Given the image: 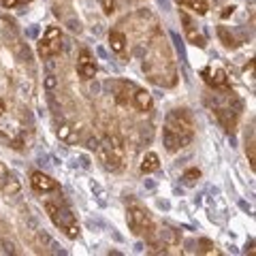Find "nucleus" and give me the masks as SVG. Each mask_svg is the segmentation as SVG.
<instances>
[{
  "instance_id": "f257e3e1",
  "label": "nucleus",
  "mask_w": 256,
  "mask_h": 256,
  "mask_svg": "<svg viewBox=\"0 0 256 256\" xmlns=\"http://www.w3.org/2000/svg\"><path fill=\"white\" fill-rule=\"evenodd\" d=\"M192 137H194V126H192V116L186 109H175L166 116L162 141L164 148L169 152H178L182 148L190 146Z\"/></svg>"
},
{
  "instance_id": "f03ea898",
  "label": "nucleus",
  "mask_w": 256,
  "mask_h": 256,
  "mask_svg": "<svg viewBox=\"0 0 256 256\" xmlns=\"http://www.w3.org/2000/svg\"><path fill=\"white\" fill-rule=\"evenodd\" d=\"M45 210L50 214L52 222L58 226L60 230H64V235L70 237V239H77L79 237V224L75 214L70 212V207L62 201V198H47L45 201Z\"/></svg>"
},
{
  "instance_id": "7ed1b4c3",
  "label": "nucleus",
  "mask_w": 256,
  "mask_h": 256,
  "mask_svg": "<svg viewBox=\"0 0 256 256\" xmlns=\"http://www.w3.org/2000/svg\"><path fill=\"white\" fill-rule=\"evenodd\" d=\"M100 162L111 171H122L124 169V143L116 134H107L100 143H96Z\"/></svg>"
},
{
  "instance_id": "20e7f679",
  "label": "nucleus",
  "mask_w": 256,
  "mask_h": 256,
  "mask_svg": "<svg viewBox=\"0 0 256 256\" xmlns=\"http://www.w3.org/2000/svg\"><path fill=\"white\" fill-rule=\"evenodd\" d=\"M128 226H130V230L134 235H143V237H152L154 235V220H152V216L148 210H143L141 205L132 203L130 207H128Z\"/></svg>"
},
{
  "instance_id": "39448f33",
  "label": "nucleus",
  "mask_w": 256,
  "mask_h": 256,
  "mask_svg": "<svg viewBox=\"0 0 256 256\" xmlns=\"http://www.w3.org/2000/svg\"><path fill=\"white\" fill-rule=\"evenodd\" d=\"M60 50H62V32H60V28L50 26L45 30L43 38L38 41V56H41V58H52V56H56Z\"/></svg>"
},
{
  "instance_id": "423d86ee",
  "label": "nucleus",
  "mask_w": 256,
  "mask_h": 256,
  "mask_svg": "<svg viewBox=\"0 0 256 256\" xmlns=\"http://www.w3.org/2000/svg\"><path fill=\"white\" fill-rule=\"evenodd\" d=\"M201 75L205 79V84L210 88H214V90H226V88H228L226 70L220 68V66H207Z\"/></svg>"
},
{
  "instance_id": "0eeeda50",
  "label": "nucleus",
  "mask_w": 256,
  "mask_h": 256,
  "mask_svg": "<svg viewBox=\"0 0 256 256\" xmlns=\"http://www.w3.org/2000/svg\"><path fill=\"white\" fill-rule=\"evenodd\" d=\"M30 184H32V188H34L36 192H43V194L60 190V184L56 182V180H52L50 175L41 173V171H34V173L30 175Z\"/></svg>"
},
{
  "instance_id": "6e6552de",
  "label": "nucleus",
  "mask_w": 256,
  "mask_h": 256,
  "mask_svg": "<svg viewBox=\"0 0 256 256\" xmlns=\"http://www.w3.org/2000/svg\"><path fill=\"white\" fill-rule=\"evenodd\" d=\"M96 70H98V66H96V62L90 56V52L82 50V52H79V60H77V73H79V77L92 79L96 75Z\"/></svg>"
},
{
  "instance_id": "1a4fd4ad",
  "label": "nucleus",
  "mask_w": 256,
  "mask_h": 256,
  "mask_svg": "<svg viewBox=\"0 0 256 256\" xmlns=\"http://www.w3.org/2000/svg\"><path fill=\"white\" fill-rule=\"evenodd\" d=\"M132 107H137L139 111L143 114H148L154 107V100H152V96L148 90H141V88H134V94H132Z\"/></svg>"
},
{
  "instance_id": "9d476101",
  "label": "nucleus",
  "mask_w": 256,
  "mask_h": 256,
  "mask_svg": "<svg viewBox=\"0 0 256 256\" xmlns=\"http://www.w3.org/2000/svg\"><path fill=\"white\" fill-rule=\"evenodd\" d=\"M178 2H180V6H184V9H188L196 15H205L210 11V2H207V0H178Z\"/></svg>"
},
{
  "instance_id": "9b49d317",
  "label": "nucleus",
  "mask_w": 256,
  "mask_h": 256,
  "mask_svg": "<svg viewBox=\"0 0 256 256\" xmlns=\"http://www.w3.org/2000/svg\"><path fill=\"white\" fill-rule=\"evenodd\" d=\"M158 169H160L158 154H154V152H148V154L143 156V160H141V173H154Z\"/></svg>"
},
{
  "instance_id": "f8f14e48",
  "label": "nucleus",
  "mask_w": 256,
  "mask_h": 256,
  "mask_svg": "<svg viewBox=\"0 0 256 256\" xmlns=\"http://www.w3.org/2000/svg\"><path fill=\"white\" fill-rule=\"evenodd\" d=\"M109 45H111V50H114L116 54H124L126 50V36L122 34V32H109Z\"/></svg>"
},
{
  "instance_id": "ddd939ff",
  "label": "nucleus",
  "mask_w": 256,
  "mask_h": 256,
  "mask_svg": "<svg viewBox=\"0 0 256 256\" xmlns=\"http://www.w3.org/2000/svg\"><path fill=\"white\" fill-rule=\"evenodd\" d=\"M198 180H201V171H198L196 166H192V169L184 171V175H182L184 186H196V182H198Z\"/></svg>"
},
{
  "instance_id": "4468645a",
  "label": "nucleus",
  "mask_w": 256,
  "mask_h": 256,
  "mask_svg": "<svg viewBox=\"0 0 256 256\" xmlns=\"http://www.w3.org/2000/svg\"><path fill=\"white\" fill-rule=\"evenodd\" d=\"M182 20H184V24H186V32H188V38H190V41L194 43V45H198V47H205V36H201L198 32L194 34V30L190 28V20H188V15H182Z\"/></svg>"
},
{
  "instance_id": "2eb2a0df",
  "label": "nucleus",
  "mask_w": 256,
  "mask_h": 256,
  "mask_svg": "<svg viewBox=\"0 0 256 256\" xmlns=\"http://www.w3.org/2000/svg\"><path fill=\"white\" fill-rule=\"evenodd\" d=\"M218 34H220V38L224 41V45H226V47H235V45H237V43H235V38H233V36H228L226 28H220V30H218Z\"/></svg>"
},
{
  "instance_id": "dca6fc26",
  "label": "nucleus",
  "mask_w": 256,
  "mask_h": 256,
  "mask_svg": "<svg viewBox=\"0 0 256 256\" xmlns=\"http://www.w3.org/2000/svg\"><path fill=\"white\" fill-rule=\"evenodd\" d=\"M100 6H102V13L111 15L116 11V0H100Z\"/></svg>"
},
{
  "instance_id": "f3484780",
  "label": "nucleus",
  "mask_w": 256,
  "mask_h": 256,
  "mask_svg": "<svg viewBox=\"0 0 256 256\" xmlns=\"http://www.w3.org/2000/svg\"><path fill=\"white\" fill-rule=\"evenodd\" d=\"M201 246H205L203 254H220V250H216V246H212V242H207V239H201Z\"/></svg>"
},
{
  "instance_id": "a211bd4d",
  "label": "nucleus",
  "mask_w": 256,
  "mask_h": 256,
  "mask_svg": "<svg viewBox=\"0 0 256 256\" xmlns=\"http://www.w3.org/2000/svg\"><path fill=\"white\" fill-rule=\"evenodd\" d=\"M28 2H32V0H2V4L6 9H13V6H20V4H28Z\"/></svg>"
},
{
  "instance_id": "6ab92c4d",
  "label": "nucleus",
  "mask_w": 256,
  "mask_h": 256,
  "mask_svg": "<svg viewBox=\"0 0 256 256\" xmlns=\"http://www.w3.org/2000/svg\"><path fill=\"white\" fill-rule=\"evenodd\" d=\"M4 111H6V107H4V102H2V100H0V116H2V114H4Z\"/></svg>"
}]
</instances>
